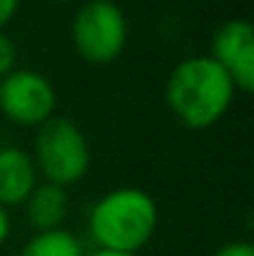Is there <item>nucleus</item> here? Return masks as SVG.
<instances>
[{
    "mask_svg": "<svg viewBox=\"0 0 254 256\" xmlns=\"http://www.w3.org/2000/svg\"><path fill=\"white\" fill-rule=\"evenodd\" d=\"M237 87L232 78L209 55H194L174 65L165 85V100L172 114L187 130L214 127L232 107Z\"/></svg>",
    "mask_w": 254,
    "mask_h": 256,
    "instance_id": "1",
    "label": "nucleus"
},
{
    "mask_svg": "<svg viewBox=\"0 0 254 256\" xmlns=\"http://www.w3.org/2000/svg\"><path fill=\"white\" fill-rule=\"evenodd\" d=\"M157 222V202L145 189L120 186L92 204L87 229L100 252L140 254L152 242Z\"/></svg>",
    "mask_w": 254,
    "mask_h": 256,
    "instance_id": "2",
    "label": "nucleus"
},
{
    "mask_svg": "<svg viewBox=\"0 0 254 256\" xmlns=\"http://www.w3.org/2000/svg\"><path fill=\"white\" fill-rule=\"evenodd\" d=\"M35 170L48 184L70 186L90 170V144L85 132L68 117H50L35 134Z\"/></svg>",
    "mask_w": 254,
    "mask_h": 256,
    "instance_id": "3",
    "label": "nucleus"
},
{
    "mask_svg": "<svg viewBox=\"0 0 254 256\" xmlns=\"http://www.w3.org/2000/svg\"><path fill=\"white\" fill-rule=\"evenodd\" d=\"M70 35L83 60L110 65L127 45V18L112 0H90L75 12Z\"/></svg>",
    "mask_w": 254,
    "mask_h": 256,
    "instance_id": "4",
    "label": "nucleus"
},
{
    "mask_svg": "<svg viewBox=\"0 0 254 256\" xmlns=\"http://www.w3.org/2000/svg\"><path fill=\"white\" fill-rule=\"evenodd\" d=\"M53 82L35 70H13L0 80V114L18 127H40L55 117Z\"/></svg>",
    "mask_w": 254,
    "mask_h": 256,
    "instance_id": "5",
    "label": "nucleus"
},
{
    "mask_svg": "<svg viewBox=\"0 0 254 256\" xmlns=\"http://www.w3.org/2000/svg\"><path fill=\"white\" fill-rule=\"evenodd\" d=\"M209 58L222 65L232 82L242 92L254 90V30L244 18H232L222 22L209 45Z\"/></svg>",
    "mask_w": 254,
    "mask_h": 256,
    "instance_id": "6",
    "label": "nucleus"
},
{
    "mask_svg": "<svg viewBox=\"0 0 254 256\" xmlns=\"http://www.w3.org/2000/svg\"><path fill=\"white\" fill-rule=\"evenodd\" d=\"M38 186V170L28 152L15 147L0 150V206L25 204L30 192Z\"/></svg>",
    "mask_w": 254,
    "mask_h": 256,
    "instance_id": "7",
    "label": "nucleus"
},
{
    "mask_svg": "<svg viewBox=\"0 0 254 256\" xmlns=\"http://www.w3.org/2000/svg\"><path fill=\"white\" fill-rule=\"evenodd\" d=\"M25 214L30 226L38 232H53L63 229V222L68 216V194L63 186L55 184H38L30 196L25 199Z\"/></svg>",
    "mask_w": 254,
    "mask_h": 256,
    "instance_id": "8",
    "label": "nucleus"
},
{
    "mask_svg": "<svg viewBox=\"0 0 254 256\" xmlns=\"http://www.w3.org/2000/svg\"><path fill=\"white\" fill-rule=\"evenodd\" d=\"M20 256H85V252L70 232L53 229V232L33 234L23 246Z\"/></svg>",
    "mask_w": 254,
    "mask_h": 256,
    "instance_id": "9",
    "label": "nucleus"
},
{
    "mask_svg": "<svg viewBox=\"0 0 254 256\" xmlns=\"http://www.w3.org/2000/svg\"><path fill=\"white\" fill-rule=\"evenodd\" d=\"M15 62H18V48L5 32H0V80L15 70Z\"/></svg>",
    "mask_w": 254,
    "mask_h": 256,
    "instance_id": "10",
    "label": "nucleus"
},
{
    "mask_svg": "<svg viewBox=\"0 0 254 256\" xmlns=\"http://www.w3.org/2000/svg\"><path fill=\"white\" fill-rule=\"evenodd\" d=\"M212 256H254V246L249 242H229Z\"/></svg>",
    "mask_w": 254,
    "mask_h": 256,
    "instance_id": "11",
    "label": "nucleus"
},
{
    "mask_svg": "<svg viewBox=\"0 0 254 256\" xmlns=\"http://www.w3.org/2000/svg\"><path fill=\"white\" fill-rule=\"evenodd\" d=\"M18 5H20V0H0V32H3V28L15 18Z\"/></svg>",
    "mask_w": 254,
    "mask_h": 256,
    "instance_id": "12",
    "label": "nucleus"
},
{
    "mask_svg": "<svg viewBox=\"0 0 254 256\" xmlns=\"http://www.w3.org/2000/svg\"><path fill=\"white\" fill-rule=\"evenodd\" d=\"M10 236V216H8V209L0 206V246L8 242Z\"/></svg>",
    "mask_w": 254,
    "mask_h": 256,
    "instance_id": "13",
    "label": "nucleus"
},
{
    "mask_svg": "<svg viewBox=\"0 0 254 256\" xmlns=\"http://www.w3.org/2000/svg\"><path fill=\"white\" fill-rule=\"evenodd\" d=\"M85 256H140V254H117V252H92V254H85Z\"/></svg>",
    "mask_w": 254,
    "mask_h": 256,
    "instance_id": "14",
    "label": "nucleus"
}]
</instances>
